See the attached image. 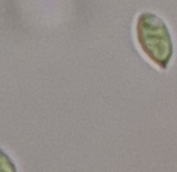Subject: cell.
<instances>
[{"label": "cell", "instance_id": "cell-2", "mask_svg": "<svg viewBox=\"0 0 177 172\" xmlns=\"http://www.w3.org/2000/svg\"><path fill=\"white\" fill-rule=\"evenodd\" d=\"M0 172H17L15 162L4 150H1V157H0Z\"/></svg>", "mask_w": 177, "mask_h": 172}, {"label": "cell", "instance_id": "cell-1", "mask_svg": "<svg viewBox=\"0 0 177 172\" xmlns=\"http://www.w3.org/2000/svg\"><path fill=\"white\" fill-rule=\"evenodd\" d=\"M134 39L140 52L155 68L166 70L174 52L173 39L167 24L152 11H143L134 21Z\"/></svg>", "mask_w": 177, "mask_h": 172}]
</instances>
